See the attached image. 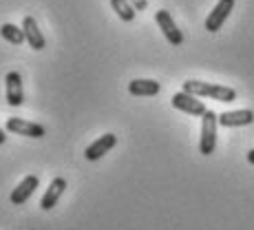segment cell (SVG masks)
Returning a JSON list of instances; mask_svg holds the SVG:
<instances>
[{
  "instance_id": "obj_1",
  "label": "cell",
  "mask_w": 254,
  "mask_h": 230,
  "mask_svg": "<svg viewBox=\"0 0 254 230\" xmlns=\"http://www.w3.org/2000/svg\"><path fill=\"white\" fill-rule=\"evenodd\" d=\"M184 91L192 93V95H197V97H212V100H217V102H234L237 100V91L230 89V86L208 84V82H199V80H186Z\"/></svg>"
},
{
  "instance_id": "obj_2",
  "label": "cell",
  "mask_w": 254,
  "mask_h": 230,
  "mask_svg": "<svg viewBox=\"0 0 254 230\" xmlns=\"http://www.w3.org/2000/svg\"><path fill=\"white\" fill-rule=\"evenodd\" d=\"M217 124L219 115L214 111H206L201 115V140H199V153L212 155L217 149Z\"/></svg>"
},
{
  "instance_id": "obj_3",
  "label": "cell",
  "mask_w": 254,
  "mask_h": 230,
  "mask_svg": "<svg viewBox=\"0 0 254 230\" xmlns=\"http://www.w3.org/2000/svg\"><path fill=\"white\" fill-rule=\"evenodd\" d=\"M4 129L13 135H24V138H33V140H40L47 135V129L42 124H36V122H27L22 117H9Z\"/></svg>"
},
{
  "instance_id": "obj_4",
  "label": "cell",
  "mask_w": 254,
  "mask_h": 230,
  "mask_svg": "<svg viewBox=\"0 0 254 230\" xmlns=\"http://www.w3.org/2000/svg\"><path fill=\"white\" fill-rule=\"evenodd\" d=\"M173 106L179 111H184V113L188 115H194V117H201L206 113V104H203L201 100H197V95H192V93H186V91H179L173 95Z\"/></svg>"
},
{
  "instance_id": "obj_5",
  "label": "cell",
  "mask_w": 254,
  "mask_h": 230,
  "mask_svg": "<svg viewBox=\"0 0 254 230\" xmlns=\"http://www.w3.org/2000/svg\"><path fill=\"white\" fill-rule=\"evenodd\" d=\"M155 20H157L159 29H162V33L166 36V40H168L170 45H173V47L184 45V33L177 29V24H175L173 16H170L166 9H159V11L155 13Z\"/></svg>"
},
{
  "instance_id": "obj_6",
  "label": "cell",
  "mask_w": 254,
  "mask_h": 230,
  "mask_svg": "<svg viewBox=\"0 0 254 230\" xmlns=\"http://www.w3.org/2000/svg\"><path fill=\"white\" fill-rule=\"evenodd\" d=\"M234 9V0H219L217 4H214V9L208 13L206 18V29L210 33L219 31V29L223 27V22L228 20V16H230V11Z\"/></svg>"
},
{
  "instance_id": "obj_7",
  "label": "cell",
  "mask_w": 254,
  "mask_h": 230,
  "mask_svg": "<svg viewBox=\"0 0 254 230\" xmlns=\"http://www.w3.org/2000/svg\"><path fill=\"white\" fill-rule=\"evenodd\" d=\"M115 144H117V135L106 133V135H102V138H97L93 144H89V149L84 151V157L89 161H97L104 157L111 149H115Z\"/></svg>"
},
{
  "instance_id": "obj_8",
  "label": "cell",
  "mask_w": 254,
  "mask_h": 230,
  "mask_svg": "<svg viewBox=\"0 0 254 230\" xmlns=\"http://www.w3.org/2000/svg\"><path fill=\"white\" fill-rule=\"evenodd\" d=\"M38 184H40V179H38V175H29V177H24L20 184L13 188V193H11V204L13 206H22V204H27L29 199H31V195L36 193V188H38Z\"/></svg>"
},
{
  "instance_id": "obj_9",
  "label": "cell",
  "mask_w": 254,
  "mask_h": 230,
  "mask_svg": "<svg viewBox=\"0 0 254 230\" xmlns=\"http://www.w3.org/2000/svg\"><path fill=\"white\" fill-rule=\"evenodd\" d=\"M7 84V102L11 106H20L24 102V89H22V76L18 71H9L4 77Z\"/></svg>"
},
{
  "instance_id": "obj_10",
  "label": "cell",
  "mask_w": 254,
  "mask_h": 230,
  "mask_svg": "<svg viewBox=\"0 0 254 230\" xmlns=\"http://www.w3.org/2000/svg\"><path fill=\"white\" fill-rule=\"evenodd\" d=\"M254 122V113L248 109L241 111H226V113L219 115V124L226 126V129H232V126H248Z\"/></svg>"
},
{
  "instance_id": "obj_11",
  "label": "cell",
  "mask_w": 254,
  "mask_h": 230,
  "mask_svg": "<svg viewBox=\"0 0 254 230\" xmlns=\"http://www.w3.org/2000/svg\"><path fill=\"white\" fill-rule=\"evenodd\" d=\"M64 190H66V179H64V177H56L51 184H49L47 193L42 195L40 208H42V210H51V208L58 204V199L62 197V193H64Z\"/></svg>"
},
{
  "instance_id": "obj_12",
  "label": "cell",
  "mask_w": 254,
  "mask_h": 230,
  "mask_svg": "<svg viewBox=\"0 0 254 230\" xmlns=\"http://www.w3.org/2000/svg\"><path fill=\"white\" fill-rule=\"evenodd\" d=\"M22 29H24V38H27L29 47H31L33 51H42L45 45H47V40H45V36L40 33V29H38V24H36V20H33L31 16H27L22 20Z\"/></svg>"
},
{
  "instance_id": "obj_13",
  "label": "cell",
  "mask_w": 254,
  "mask_h": 230,
  "mask_svg": "<svg viewBox=\"0 0 254 230\" xmlns=\"http://www.w3.org/2000/svg\"><path fill=\"white\" fill-rule=\"evenodd\" d=\"M162 91L159 82L155 80H133L128 82V93L130 95H137V97H153Z\"/></svg>"
},
{
  "instance_id": "obj_14",
  "label": "cell",
  "mask_w": 254,
  "mask_h": 230,
  "mask_svg": "<svg viewBox=\"0 0 254 230\" xmlns=\"http://www.w3.org/2000/svg\"><path fill=\"white\" fill-rule=\"evenodd\" d=\"M111 7H113V11L124 22H133L135 20V13H137V9H135V4L130 2V0H111Z\"/></svg>"
},
{
  "instance_id": "obj_15",
  "label": "cell",
  "mask_w": 254,
  "mask_h": 230,
  "mask_svg": "<svg viewBox=\"0 0 254 230\" xmlns=\"http://www.w3.org/2000/svg\"><path fill=\"white\" fill-rule=\"evenodd\" d=\"M0 36L4 38L7 42H11V45H22V42H27V38H24V29L16 27V24L11 22H4L2 27H0Z\"/></svg>"
},
{
  "instance_id": "obj_16",
  "label": "cell",
  "mask_w": 254,
  "mask_h": 230,
  "mask_svg": "<svg viewBox=\"0 0 254 230\" xmlns=\"http://www.w3.org/2000/svg\"><path fill=\"white\" fill-rule=\"evenodd\" d=\"M130 2L135 4V9H137V11H144V9L148 7V0H130Z\"/></svg>"
},
{
  "instance_id": "obj_17",
  "label": "cell",
  "mask_w": 254,
  "mask_h": 230,
  "mask_svg": "<svg viewBox=\"0 0 254 230\" xmlns=\"http://www.w3.org/2000/svg\"><path fill=\"white\" fill-rule=\"evenodd\" d=\"M4 142H7V135H4V131L0 129V144H4Z\"/></svg>"
},
{
  "instance_id": "obj_18",
  "label": "cell",
  "mask_w": 254,
  "mask_h": 230,
  "mask_svg": "<svg viewBox=\"0 0 254 230\" xmlns=\"http://www.w3.org/2000/svg\"><path fill=\"white\" fill-rule=\"evenodd\" d=\"M248 161H250V164H254V149L250 151V153H248Z\"/></svg>"
}]
</instances>
